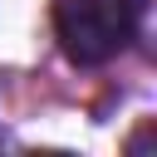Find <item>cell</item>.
<instances>
[{"label":"cell","instance_id":"obj_1","mask_svg":"<svg viewBox=\"0 0 157 157\" xmlns=\"http://www.w3.org/2000/svg\"><path fill=\"white\" fill-rule=\"evenodd\" d=\"M54 29L74 64H108L132 39V0H59Z\"/></svg>","mask_w":157,"mask_h":157}]
</instances>
